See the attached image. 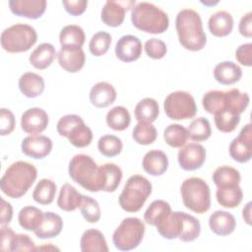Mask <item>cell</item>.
<instances>
[{"mask_svg":"<svg viewBox=\"0 0 252 252\" xmlns=\"http://www.w3.org/2000/svg\"><path fill=\"white\" fill-rule=\"evenodd\" d=\"M175 28L179 43L187 50L199 51L207 43L201 17L193 9H182L175 18Z\"/></svg>","mask_w":252,"mask_h":252,"instance_id":"6da1fadb","label":"cell"},{"mask_svg":"<svg viewBox=\"0 0 252 252\" xmlns=\"http://www.w3.org/2000/svg\"><path fill=\"white\" fill-rule=\"evenodd\" d=\"M37 177V169L28 161L18 160L5 170L0 180L1 191L12 199L23 197Z\"/></svg>","mask_w":252,"mask_h":252,"instance_id":"7a4b0ae2","label":"cell"},{"mask_svg":"<svg viewBox=\"0 0 252 252\" xmlns=\"http://www.w3.org/2000/svg\"><path fill=\"white\" fill-rule=\"evenodd\" d=\"M69 175L73 181L91 192L103 191L105 184L104 172L92 157L85 154L75 155L68 167Z\"/></svg>","mask_w":252,"mask_h":252,"instance_id":"3957f363","label":"cell"},{"mask_svg":"<svg viewBox=\"0 0 252 252\" xmlns=\"http://www.w3.org/2000/svg\"><path fill=\"white\" fill-rule=\"evenodd\" d=\"M132 25L148 33H162L169 26L167 14L159 7L150 2H140L131 12Z\"/></svg>","mask_w":252,"mask_h":252,"instance_id":"277c9868","label":"cell"},{"mask_svg":"<svg viewBox=\"0 0 252 252\" xmlns=\"http://www.w3.org/2000/svg\"><path fill=\"white\" fill-rule=\"evenodd\" d=\"M152 183L145 176L141 174L131 175L119 195V205L125 212L136 213L143 208L152 194Z\"/></svg>","mask_w":252,"mask_h":252,"instance_id":"5b68a950","label":"cell"},{"mask_svg":"<svg viewBox=\"0 0 252 252\" xmlns=\"http://www.w3.org/2000/svg\"><path fill=\"white\" fill-rule=\"evenodd\" d=\"M183 205L197 214H205L211 208V190L208 183L200 177L185 179L180 187Z\"/></svg>","mask_w":252,"mask_h":252,"instance_id":"8992f818","label":"cell"},{"mask_svg":"<svg viewBox=\"0 0 252 252\" xmlns=\"http://www.w3.org/2000/svg\"><path fill=\"white\" fill-rule=\"evenodd\" d=\"M1 46L10 53L25 52L32 48L37 40L33 27L28 24H15L5 29L1 33Z\"/></svg>","mask_w":252,"mask_h":252,"instance_id":"52a82bcc","label":"cell"},{"mask_svg":"<svg viewBox=\"0 0 252 252\" xmlns=\"http://www.w3.org/2000/svg\"><path fill=\"white\" fill-rule=\"evenodd\" d=\"M145 223L136 217L124 219L112 234V241L116 249L129 251L137 248L145 234Z\"/></svg>","mask_w":252,"mask_h":252,"instance_id":"ba28073f","label":"cell"},{"mask_svg":"<svg viewBox=\"0 0 252 252\" xmlns=\"http://www.w3.org/2000/svg\"><path fill=\"white\" fill-rule=\"evenodd\" d=\"M56 129L60 136L66 137L70 144L76 148H85L93 140L91 128L77 114H66L62 116L57 122Z\"/></svg>","mask_w":252,"mask_h":252,"instance_id":"9c48e42d","label":"cell"},{"mask_svg":"<svg viewBox=\"0 0 252 252\" xmlns=\"http://www.w3.org/2000/svg\"><path fill=\"white\" fill-rule=\"evenodd\" d=\"M164 112L172 120L193 118L197 113V105L191 94L185 91H175L167 94L163 101Z\"/></svg>","mask_w":252,"mask_h":252,"instance_id":"30bf717a","label":"cell"},{"mask_svg":"<svg viewBox=\"0 0 252 252\" xmlns=\"http://www.w3.org/2000/svg\"><path fill=\"white\" fill-rule=\"evenodd\" d=\"M230 157L237 162L244 163L252 158V125L247 123L234 138L228 148Z\"/></svg>","mask_w":252,"mask_h":252,"instance_id":"8fae6325","label":"cell"},{"mask_svg":"<svg viewBox=\"0 0 252 252\" xmlns=\"http://www.w3.org/2000/svg\"><path fill=\"white\" fill-rule=\"evenodd\" d=\"M177 160L183 170H197L205 163L206 149L201 144L189 143L180 148L177 154Z\"/></svg>","mask_w":252,"mask_h":252,"instance_id":"7c38bea8","label":"cell"},{"mask_svg":"<svg viewBox=\"0 0 252 252\" xmlns=\"http://www.w3.org/2000/svg\"><path fill=\"white\" fill-rule=\"evenodd\" d=\"M136 2L135 0L129 1H111L108 0L104 3L101 12L100 19L108 27H119L124 19L125 13L129 9H133Z\"/></svg>","mask_w":252,"mask_h":252,"instance_id":"4fadbf2b","label":"cell"},{"mask_svg":"<svg viewBox=\"0 0 252 252\" xmlns=\"http://www.w3.org/2000/svg\"><path fill=\"white\" fill-rule=\"evenodd\" d=\"M47 112L40 107L27 109L21 116V128L24 132L36 135L43 132L48 125Z\"/></svg>","mask_w":252,"mask_h":252,"instance_id":"5bb4252c","label":"cell"},{"mask_svg":"<svg viewBox=\"0 0 252 252\" xmlns=\"http://www.w3.org/2000/svg\"><path fill=\"white\" fill-rule=\"evenodd\" d=\"M52 141L44 135H31L23 139L22 152L32 158L41 159L47 157L52 150Z\"/></svg>","mask_w":252,"mask_h":252,"instance_id":"9a60e30c","label":"cell"},{"mask_svg":"<svg viewBox=\"0 0 252 252\" xmlns=\"http://www.w3.org/2000/svg\"><path fill=\"white\" fill-rule=\"evenodd\" d=\"M57 58L60 67L69 73L79 72L86 62L85 52L80 46H61Z\"/></svg>","mask_w":252,"mask_h":252,"instance_id":"2e32d148","label":"cell"},{"mask_svg":"<svg viewBox=\"0 0 252 252\" xmlns=\"http://www.w3.org/2000/svg\"><path fill=\"white\" fill-rule=\"evenodd\" d=\"M115 55L123 62H133L142 55V42L133 34L121 36L115 45Z\"/></svg>","mask_w":252,"mask_h":252,"instance_id":"e0dca14e","label":"cell"},{"mask_svg":"<svg viewBox=\"0 0 252 252\" xmlns=\"http://www.w3.org/2000/svg\"><path fill=\"white\" fill-rule=\"evenodd\" d=\"M45 0H10L9 8L11 12L20 17L35 20L40 18L46 10Z\"/></svg>","mask_w":252,"mask_h":252,"instance_id":"ac0fdd59","label":"cell"},{"mask_svg":"<svg viewBox=\"0 0 252 252\" xmlns=\"http://www.w3.org/2000/svg\"><path fill=\"white\" fill-rule=\"evenodd\" d=\"M116 96L117 94L114 87L107 82H98L90 91V101L97 108L109 106L115 101Z\"/></svg>","mask_w":252,"mask_h":252,"instance_id":"d6986e66","label":"cell"},{"mask_svg":"<svg viewBox=\"0 0 252 252\" xmlns=\"http://www.w3.org/2000/svg\"><path fill=\"white\" fill-rule=\"evenodd\" d=\"M211 230L220 236L231 234L236 227V220L232 214L226 211H216L209 218Z\"/></svg>","mask_w":252,"mask_h":252,"instance_id":"ffe728a7","label":"cell"},{"mask_svg":"<svg viewBox=\"0 0 252 252\" xmlns=\"http://www.w3.org/2000/svg\"><path fill=\"white\" fill-rule=\"evenodd\" d=\"M63 228V220L61 217L52 212L43 213L42 220L39 226L33 231L39 239H48L58 236Z\"/></svg>","mask_w":252,"mask_h":252,"instance_id":"44dd1931","label":"cell"},{"mask_svg":"<svg viewBox=\"0 0 252 252\" xmlns=\"http://www.w3.org/2000/svg\"><path fill=\"white\" fill-rule=\"evenodd\" d=\"M156 227L158 232L165 239L178 238L183 228L182 212H170Z\"/></svg>","mask_w":252,"mask_h":252,"instance_id":"7402d4cb","label":"cell"},{"mask_svg":"<svg viewBox=\"0 0 252 252\" xmlns=\"http://www.w3.org/2000/svg\"><path fill=\"white\" fill-rule=\"evenodd\" d=\"M144 170L153 176L162 175L168 168V158L160 150H151L143 158Z\"/></svg>","mask_w":252,"mask_h":252,"instance_id":"603a6c76","label":"cell"},{"mask_svg":"<svg viewBox=\"0 0 252 252\" xmlns=\"http://www.w3.org/2000/svg\"><path fill=\"white\" fill-rule=\"evenodd\" d=\"M208 28L211 33L218 37L228 35L233 29V18L230 13L224 10L212 14L208 21Z\"/></svg>","mask_w":252,"mask_h":252,"instance_id":"cb8c5ba5","label":"cell"},{"mask_svg":"<svg viewBox=\"0 0 252 252\" xmlns=\"http://www.w3.org/2000/svg\"><path fill=\"white\" fill-rule=\"evenodd\" d=\"M56 55V49L51 43L42 42L32 51L29 61L34 68L44 70L51 65Z\"/></svg>","mask_w":252,"mask_h":252,"instance_id":"d4e9b609","label":"cell"},{"mask_svg":"<svg viewBox=\"0 0 252 252\" xmlns=\"http://www.w3.org/2000/svg\"><path fill=\"white\" fill-rule=\"evenodd\" d=\"M241 77V68L232 61H222L214 68V78L221 85L235 84Z\"/></svg>","mask_w":252,"mask_h":252,"instance_id":"484cf974","label":"cell"},{"mask_svg":"<svg viewBox=\"0 0 252 252\" xmlns=\"http://www.w3.org/2000/svg\"><path fill=\"white\" fill-rule=\"evenodd\" d=\"M19 89L21 93L29 97L33 98L40 95L44 91L43 78L33 72H26L19 79Z\"/></svg>","mask_w":252,"mask_h":252,"instance_id":"4316f807","label":"cell"},{"mask_svg":"<svg viewBox=\"0 0 252 252\" xmlns=\"http://www.w3.org/2000/svg\"><path fill=\"white\" fill-rule=\"evenodd\" d=\"M80 247L83 252H107L108 246L103 233L95 228L84 231L80 240Z\"/></svg>","mask_w":252,"mask_h":252,"instance_id":"83f0119b","label":"cell"},{"mask_svg":"<svg viewBox=\"0 0 252 252\" xmlns=\"http://www.w3.org/2000/svg\"><path fill=\"white\" fill-rule=\"evenodd\" d=\"M83 195L70 183L62 185L57 198L58 207L65 212H73L80 208Z\"/></svg>","mask_w":252,"mask_h":252,"instance_id":"f1b7e54d","label":"cell"},{"mask_svg":"<svg viewBox=\"0 0 252 252\" xmlns=\"http://www.w3.org/2000/svg\"><path fill=\"white\" fill-rule=\"evenodd\" d=\"M204 109L210 114H216L222 110H230L228 108V101L226 91L212 90L207 92L202 98Z\"/></svg>","mask_w":252,"mask_h":252,"instance_id":"f546056e","label":"cell"},{"mask_svg":"<svg viewBox=\"0 0 252 252\" xmlns=\"http://www.w3.org/2000/svg\"><path fill=\"white\" fill-rule=\"evenodd\" d=\"M134 113L138 122L152 123L159 114V106L155 98L145 97L136 104Z\"/></svg>","mask_w":252,"mask_h":252,"instance_id":"4dcf8cb0","label":"cell"},{"mask_svg":"<svg viewBox=\"0 0 252 252\" xmlns=\"http://www.w3.org/2000/svg\"><path fill=\"white\" fill-rule=\"evenodd\" d=\"M212 178L218 188L237 186L241 180L239 171L236 168L228 165H221L217 167L213 173Z\"/></svg>","mask_w":252,"mask_h":252,"instance_id":"1f68e13d","label":"cell"},{"mask_svg":"<svg viewBox=\"0 0 252 252\" xmlns=\"http://www.w3.org/2000/svg\"><path fill=\"white\" fill-rule=\"evenodd\" d=\"M218 203L226 209H233L240 205L243 199V192L239 185L218 188L216 192Z\"/></svg>","mask_w":252,"mask_h":252,"instance_id":"d6a6232c","label":"cell"},{"mask_svg":"<svg viewBox=\"0 0 252 252\" xmlns=\"http://www.w3.org/2000/svg\"><path fill=\"white\" fill-rule=\"evenodd\" d=\"M106 124L114 131H123L131 123V116L128 109L122 105L112 107L105 116Z\"/></svg>","mask_w":252,"mask_h":252,"instance_id":"836d02e7","label":"cell"},{"mask_svg":"<svg viewBox=\"0 0 252 252\" xmlns=\"http://www.w3.org/2000/svg\"><path fill=\"white\" fill-rule=\"evenodd\" d=\"M42 218L43 212L34 206H26L22 208L18 215L19 224L29 231H34L39 226Z\"/></svg>","mask_w":252,"mask_h":252,"instance_id":"e575fe53","label":"cell"},{"mask_svg":"<svg viewBox=\"0 0 252 252\" xmlns=\"http://www.w3.org/2000/svg\"><path fill=\"white\" fill-rule=\"evenodd\" d=\"M57 186L54 181L48 178L40 179L32 192L33 200L40 205H49L56 195Z\"/></svg>","mask_w":252,"mask_h":252,"instance_id":"d590c367","label":"cell"},{"mask_svg":"<svg viewBox=\"0 0 252 252\" xmlns=\"http://www.w3.org/2000/svg\"><path fill=\"white\" fill-rule=\"evenodd\" d=\"M170 212L171 207L168 202L164 200H155L150 204V206L146 210L144 214V220L148 224L156 226Z\"/></svg>","mask_w":252,"mask_h":252,"instance_id":"8d00e7d4","label":"cell"},{"mask_svg":"<svg viewBox=\"0 0 252 252\" xmlns=\"http://www.w3.org/2000/svg\"><path fill=\"white\" fill-rule=\"evenodd\" d=\"M86 35L84 30L78 25H67L62 28L59 33L61 46H80L85 43Z\"/></svg>","mask_w":252,"mask_h":252,"instance_id":"74e56055","label":"cell"},{"mask_svg":"<svg viewBox=\"0 0 252 252\" xmlns=\"http://www.w3.org/2000/svg\"><path fill=\"white\" fill-rule=\"evenodd\" d=\"M188 131L181 124H169L163 131V139L171 148H181L188 140Z\"/></svg>","mask_w":252,"mask_h":252,"instance_id":"f35d334b","label":"cell"},{"mask_svg":"<svg viewBox=\"0 0 252 252\" xmlns=\"http://www.w3.org/2000/svg\"><path fill=\"white\" fill-rule=\"evenodd\" d=\"M132 137L134 141L139 145L147 146L153 144L156 141L158 137V131L152 123L138 122L132 131Z\"/></svg>","mask_w":252,"mask_h":252,"instance_id":"ab89813d","label":"cell"},{"mask_svg":"<svg viewBox=\"0 0 252 252\" xmlns=\"http://www.w3.org/2000/svg\"><path fill=\"white\" fill-rule=\"evenodd\" d=\"M214 116L217 129L223 133L234 131L240 122V114L232 110H222L214 114Z\"/></svg>","mask_w":252,"mask_h":252,"instance_id":"60d3db41","label":"cell"},{"mask_svg":"<svg viewBox=\"0 0 252 252\" xmlns=\"http://www.w3.org/2000/svg\"><path fill=\"white\" fill-rule=\"evenodd\" d=\"M188 137L196 142L206 141L212 135V128L209 120L205 117L195 118L187 128Z\"/></svg>","mask_w":252,"mask_h":252,"instance_id":"b9f144b4","label":"cell"},{"mask_svg":"<svg viewBox=\"0 0 252 252\" xmlns=\"http://www.w3.org/2000/svg\"><path fill=\"white\" fill-rule=\"evenodd\" d=\"M97 149L102 156L113 158L121 153L123 143L115 135H103L97 141Z\"/></svg>","mask_w":252,"mask_h":252,"instance_id":"7bdbcfd3","label":"cell"},{"mask_svg":"<svg viewBox=\"0 0 252 252\" xmlns=\"http://www.w3.org/2000/svg\"><path fill=\"white\" fill-rule=\"evenodd\" d=\"M183 228L180 236L178 237L183 242H191L196 240L201 233V224L198 219L194 216L182 212Z\"/></svg>","mask_w":252,"mask_h":252,"instance_id":"ee69618b","label":"cell"},{"mask_svg":"<svg viewBox=\"0 0 252 252\" xmlns=\"http://www.w3.org/2000/svg\"><path fill=\"white\" fill-rule=\"evenodd\" d=\"M101 168L105 176V184H104L103 191L114 192L118 188L123 176L121 168L117 164L112 162H107L102 164Z\"/></svg>","mask_w":252,"mask_h":252,"instance_id":"f6af8a7d","label":"cell"},{"mask_svg":"<svg viewBox=\"0 0 252 252\" xmlns=\"http://www.w3.org/2000/svg\"><path fill=\"white\" fill-rule=\"evenodd\" d=\"M111 40L112 37L109 32L103 31L97 32L90 39L89 49L94 56L98 57L104 55L110 47Z\"/></svg>","mask_w":252,"mask_h":252,"instance_id":"bcb514c9","label":"cell"},{"mask_svg":"<svg viewBox=\"0 0 252 252\" xmlns=\"http://www.w3.org/2000/svg\"><path fill=\"white\" fill-rule=\"evenodd\" d=\"M80 211L84 219L91 223L97 222L101 217V211L97 201L90 196L83 195Z\"/></svg>","mask_w":252,"mask_h":252,"instance_id":"7dc6e473","label":"cell"},{"mask_svg":"<svg viewBox=\"0 0 252 252\" xmlns=\"http://www.w3.org/2000/svg\"><path fill=\"white\" fill-rule=\"evenodd\" d=\"M145 51L152 59H161L167 52V47L164 41L159 38H150L145 42Z\"/></svg>","mask_w":252,"mask_h":252,"instance_id":"c3c4849f","label":"cell"},{"mask_svg":"<svg viewBox=\"0 0 252 252\" xmlns=\"http://www.w3.org/2000/svg\"><path fill=\"white\" fill-rule=\"evenodd\" d=\"M35 244L33 240L24 233H15L10 244V252L17 251H34Z\"/></svg>","mask_w":252,"mask_h":252,"instance_id":"681fc988","label":"cell"},{"mask_svg":"<svg viewBox=\"0 0 252 252\" xmlns=\"http://www.w3.org/2000/svg\"><path fill=\"white\" fill-rule=\"evenodd\" d=\"M16 126V120L14 113L8 109L2 107L0 109V134L6 136L11 134Z\"/></svg>","mask_w":252,"mask_h":252,"instance_id":"f907efd6","label":"cell"},{"mask_svg":"<svg viewBox=\"0 0 252 252\" xmlns=\"http://www.w3.org/2000/svg\"><path fill=\"white\" fill-rule=\"evenodd\" d=\"M236 60L246 67L252 66V43L247 42L239 45L235 51Z\"/></svg>","mask_w":252,"mask_h":252,"instance_id":"816d5d0a","label":"cell"},{"mask_svg":"<svg viewBox=\"0 0 252 252\" xmlns=\"http://www.w3.org/2000/svg\"><path fill=\"white\" fill-rule=\"evenodd\" d=\"M62 4L68 14L72 16H80L86 11L88 6V1L86 0L62 1Z\"/></svg>","mask_w":252,"mask_h":252,"instance_id":"f5cc1de1","label":"cell"},{"mask_svg":"<svg viewBox=\"0 0 252 252\" xmlns=\"http://www.w3.org/2000/svg\"><path fill=\"white\" fill-rule=\"evenodd\" d=\"M238 31L239 33L247 38H250L252 36V12L249 11L246 14H244L238 25Z\"/></svg>","mask_w":252,"mask_h":252,"instance_id":"db71d44e","label":"cell"},{"mask_svg":"<svg viewBox=\"0 0 252 252\" xmlns=\"http://www.w3.org/2000/svg\"><path fill=\"white\" fill-rule=\"evenodd\" d=\"M14 230L6 225L1 226V250L3 252H10L11 240L14 236Z\"/></svg>","mask_w":252,"mask_h":252,"instance_id":"11a10c76","label":"cell"},{"mask_svg":"<svg viewBox=\"0 0 252 252\" xmlns=\"http://www.w3.org/2000/svg\"><path fill=\"white\" fill-rule=\"evenodd\" d=\"M13 218V207L5 199L1 198V225H5L11 222Z\"/></svg>","mask_w":252,"mask_h":252,"instance_id":"9f6ffc18","label":"cell"},{"mask_svg":"<svg viewBox=\"0 0 252 252\" xmlns=\"http://www.w3.org/2000/svg\"><path fill=\"white\" fill-rule=\"evenodd\" d=\"M251 202H248L246 206L243 208L242 211V217L247 224H251Z\"/></svg>","mask_w":252,"mask_h":252,"instance_id":"6f0895ef","label":"cell"},{"mask_svg":"<svg viewBox=\"0 0 252 252\" xmlns=\"http://www.w3.org/2000/svg\"><path fill=\"white\" fill-rule=\"evenodd\" d=\"M35 250H59V248L53 246L51 243H48V245H44V246H40V247H35Z\"/></svg>","mask_w":252,"mask_h":252,"instance_id":"680465c9","label":"cell"},{"mask_svg":"<svg viewBox=\"0 0 252 252\" xmlns=\"http://www.w3.org/2000/svg\"><path fill=\"white\" fill-rule=\"evenodd\" d=\"M218 2L219 1H201V3L202 4H205V5H207V6H213V5H215V4H218Z\"/></svg>","mask_w":252,"mask_h":252,"instance_id":"91938a15","label":"cell"}]
</instances>
